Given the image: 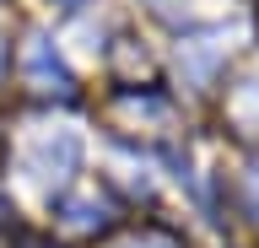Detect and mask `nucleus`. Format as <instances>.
<instances>
[{"label":"nucleus","mask_w":259,"mask_h":248,"mask_svg":"<svg viewBox=\"0 0 259 248\" xmlns=\"http://www.w3.org/2000/svg\"><path fill=\"white\" fill-rule=\"evenodd\" d=\"M65 6H81V0H65Z\"/></svg>","instance_id":"2"},{"label":"nucleus","mask_w":259,"mask_h":248,"mask_svg":"<svg viewBox=\"0 0 259 248\" xmlns=\"http://www.w3.org/2000/svg\"><path fill=\"white\" fill-rule=\"evenodd\" d=\"M248 200H254V211H259V173L248 178Z\"/></svg>","instance_id":"1"}]
</instances>
